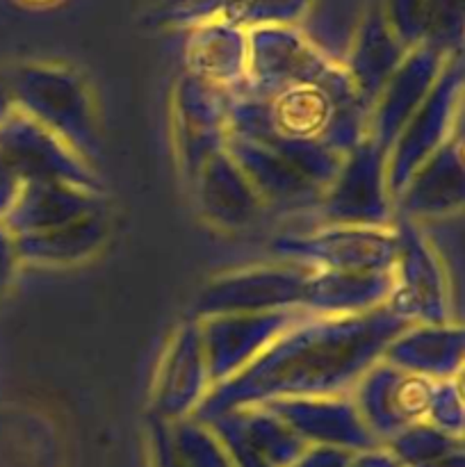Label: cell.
Returning a JSON list of instances; mask_svg holds the SVG:
<instances>
[{"label": "cell", "instance_id": "cell-1", "mask_svg": "<svg viewBox=\"0 0 465 467\" xmlns=\"http://www.w3.org/2000/svg\"><path fill=\"white\" fill-rule=\"evenodd\" d=\"M408 324L388 306L349 317H305L237 377L212 388L194 418L294 397L349 395Z\"/></svg>", "mask_w": 465, "mask_h": 467}, {"label": "cell", "instance_id": "cell-2", "mask_svg": "<svg viewBox=\"0 0 465 467\" xmlns=\"http://www.w3.org/2000/svg\"><path fill=\"white\" fill-rule=\"evenodd\" d=\"M367 123L369 109L360 103L345 67L328 80L272 96L244 89L228 94V132L313 141L342 158L367 135Z\"/></svg>", "mask_w": 465, "mask_h": 467}, {"label": "cell", "instance_id": "cell-3", "mask_svg": "<svg viewBox=\"0 0 465 467\" xmlns=\"http://www.w3.org/2000/svg\"><path fill=\"white\" fill-rule=\"evenodd\" d=\"M16 112L26 114L76 150L85 162L98 158L100 128L85 80L59 64L30 62L5 73Z\"/></svg>", "mask_w": 465, "mask_h": 467}, {"label": "cell", "instance_id": "cell-4", "mask_svg": "<svg viewBox=\"0 0 465 467\" xmlns=\"http://www.w3.org/2000/svg\"><path fill=\"white\" fill-rule=\"evenodd\" d=\"M463 50L450 55L436 85L424 103L397 135L388 153V190L392 203L415 171L460 130V99H463Z\"/></svg>", "mask_w": 465, "mask_h": 467}, {"label": "cell", "instance_id": "cell-5", "mask_svg": "<svg viewBox=\"0 0 465 467\" xmlns=\"http://www.w3.org/2000/svg\"><path fill=\"white\" fill-rule=\"evenodd\" d=\"M392 228L397 235V254L386 306L406 324L451 322L450 283L429 237L419 223L408 219H395Z\"/></svg>", "mask_w": 465, "mask_h": 467}, {"label": "cell", "instance_id": "cell-6", "mask_svg": "<svg viewBox=\"0 0 465 467\" xmlns=\"http://www.w3.org/2000/svg\"><path fill=\"white\" fill-rule=\"evenodd\" d=\"M272 249L285 263L313 272H390L397 235L392 226L324 223L317 231L281 235Z\"/></svg>", "mask_w": 465, "mask_h": 467}, {"label": "cell", "instance_id": "cell-7", "mask_svg": "<svg viewBox=\"0 0 465 467\" xmlns=\"http://www.w3.org/2000/svg\"><path fill=\"white\" fill-rule=\"evenodd\" d=\"M324 223L392 226L395 203L388 190V153L365 135L342 158L319 201Z\"/></svg>", "mask_w": 465, "mask_h": 467}, {"label": "cell", "instance_id": "cell-8", "mask_svg": "<svg viewBox=\"0 0 465 467\" xmlns=\"http://www.w3.org/2000/svg\"><path fill=\"white\" fill-rule=\"evenodd\" d=\"M340 68L342 62L324 53L301 27H255L249 30V71L240 89L272 96L324 82Z\"/></svg>", "mask_w": 465, "mask_h": 467}, {"label": "cell", "instance_id": "cell-9", "mask_svg": "<svg viewBox=\"0 0 465 467\" xmlns=\"http://www.w3.org/2000/svg\"><path fill=\"white\" fill-rule=\"evenodd\" d=\"M305 317H310L305 310H264L196 319L212 388L237 377Z\"/></svg>", "mask_w": 465, "mask_h": 467}, {"label": "cell", "instance_id": "cell-10", "mask_svg": "<svg viewBox=\"0 0 465 467\" xmlns=\"http://www.w3.org/2000/svg\"><path fill=\"white\" fill-rule=\"evenodd\" d=\"M308 274L310 269L285 260L223 274L203 287L196 299L194 319L228 313L304 310L301 306Z\"/></svg>", "mask_w": 465, "mask_h": 467}, {"label": "cell", "instance_id": "cell-11", "mask_svg": "<svg viewBox=\"0 0 465 467\" xmlns=\"http://www.w3.org/2000/svg\"><path fill=\"white\" fill-rule=\"evenodd\" d=\"M433 386L436 381L413 377L381 358L358 379L349 395L365 427L386 447L401 431L427 422Z\"/></svg>", "mask_w": 465, "mask_h": 467}, {"label": "cell", "instance_id": "cell-12", "mask_svg": "<svg viewBox=\"0 0 465 467\" xmlns=\"http://www.w3.org/2000/svg\"><path fill=\"white\" fill-rule=\"evenodd\" d=\"M0 155L16 171L21 182H67L85 190L103 192L89 162L68 149L44 126L14 112L0 126Z\"/></svg>", "mask_w": 465, "mask_h": 467}, {"label": "cell", "instance_id": "cell-13", "mask_svg": "<svg viewBox=\"0 0 465 467\" xmlns=\"http://www.w3.org/2000/svg\"><path fill=\"white\" fill-rule=\"evenodd\" d=\"M212 390L205 365L199 322L178 327L158 363V374L150 392V409L158 422H181L194 418L199 406Z\"/></svg>", "mask_w": 465, "mask_h": 467}, {"label": "cell", "instance_id": "cell-14", "mask_svg": "<svg viewBox=\"0 0 465 467\" xmlns=\"http://www.w3.org/2000/svg\"><path fill=\"white\" fill-rule=\"evenodd\" d=\"M308 447H333L351 454L378 450L351 395L294 397L263 404Z\"/></svg>", "mask_w": 465, "mask_h": 467}, {"label": "cell", "instance_id": "cell-15", "mask_svg": "<svg viewBox=\"0 0 465 467\" xmlns=\"http://www.w3.org/2000/svg\"><path fill=\"white\" fill-rule=\"evenodd\" d=\"M173 132L181 164L190 178L222 153L228 137V94L191 76H182L173 91Z\"/></svg>", "mask_w": 465, "mask_h": 467}, {"label": "cell", "instance_id": "cell-16", "mask_svg": "<svg viewBox=\"0 0 465 467\" xmlns=\"http://www.w3.org/2000/svg\"><path fill=\"white\" fill-rule=\"evenodd\" d=\"M454 55V53H451ZM450 53L431 44H419L406 53L397 71L383 87L369 109L367 137H372L386 153H390L397 135L404 130L415 109L424 103L436 85Z\"/></svg>", "mask_w": 465, "mask_h": 467}, {"label": "cell", "instance_id": "cell-17", "mask_svg": "<svg viewBox=\"0 0 465 467\" xmlns=\"http://www.w3.org/2000/svg\"><path fill=\"white\" fill-rule=\"evenodd\" d=\"M465 162L463 135L454 132L418 171L395 199V219L419 223L422 219L450 217L463 208Z\"/></svg>", "mask_w": 465, "mask_h": 467}, {"label": "cell", "instance_id": "cell-18", "mask_svg": "<svg viewBox=\"0 0 465 467\" xmlns=\"http://www.w3.org/2000/svg\"><path fill=\"white\" fill-rule=\"evenodd\" d=\"M105 210L103 192L67 182H26L3 223L12 240H16L71 226Z\"/></svg>", "mask_w": 465, "mask_h": 467}, {"label": "cell", "instance_id": "cell-19", "mask_svg": "<svg viewBox=\"0 0 465 467\" xmlns=\"http://www.w3.org/2000/svg\"><path fill=\"white\" fill-rule=\"evenodd\" d=\"M223 150L242 169L263 205L281 210H301L319 205V201H322V187L315 185L294 164L287 162L274 150L264 149L258 141L228 132Z\"/></svg>", "mask_w": 465, "mask_h": 467}, {"label": "cell", "instance_id": "cell-20", "mask_svg": "<svg viewBox=\"0 0 465 467\" xmlns=\"http://www.w3.org/2000/svg\"><path fill=\"white\" fill-rule=\"evenodd\" d=\"M187 76L232 94L249 71V30L232 21H214L185 32Z\"/></svg>", "mask_w": 465, "mask_h": 467}, {"label": "cell", "instance_id": "cell-21", "mask_svg": "<svg viewBox=\"0 0 465 467\" xmlns=\"http://www.w3.org/2000/svg\"><path fill=\"white\" fill-rule=\"evenodd\" d=\"M463 351L460 324H408L386 347L383 360L427 381H450L463 374Z\"/></svg>", "mask_w": 465, "mask_h": 467}, {"label": "cell", "instance_id": "cell-22", "mask_svg": "<svg viewBox=\"0 0 465 467\" xmlns=\"http://www.w3.org/2000/svg\"><path fill=\"white\" fill-rule=\"evenodd\" d=\"M406 53L408 50L401 46L395 32L388 27L378 0L369 5L367 12L360 18L358 27H356L346 59L342 62L365 108L372 109L374 100L378 99V94L388 85L392 73L397 71Z\"/></svg>", "mask_w": 465, "mask_h": 467}, {"label": "cell", "instance_id": "cell-23", "mask_svg": "<svg viewBox=\"0 0 465 467\" xmlns=\"http://www.w3.org/2000/svg\"><path fill=\"white\" fill-rule=\"evenodd\" d=\"M191 181L201 213L219 228L237 231L249 226L264 208L251 182L226 150L210 158Z\"/></svg>", "mask_w": 465, "mask_h": 467}, {"label": "cell", "instance_id": "cell-24", "mask_svg": "<svg viewBox=\"0 0 465 467\" xmlns=\"http://www.w3.org/2000/svg\"><path fill=\"white\" fill-rule=\"evenodd\" d=\"M390 272H313L304 290V306L313 317H349L388 304Z\"/></svg>", "mask_w": 465, "mask_h": 467}, {"label": "cell", "instance_id": "cell-25", "mask_svg": "<svg viewBox=\"0 0 465 467\" xmlns=\"http://www.w3.org/2000/svg\"><path fill=\"white\" fill-rule=\"evenodd\" d=\"M105 237H108V210L57 231L16 237L14 251L18 263L62 267L91 258L103 246Z\"/></svg>", "mask_w": 465, "mask_h": 467}, {"label": "cell", "instance_id": "cell-26", "mask_svg": "<svg viewBox=\"0 0 465 467\" xmlns=\"http://www.w3.org/2000/svg\"><path fill=\"white\" fill-rule=\"evenodd\" d=\"M401 467H463V438L419 422L386 445Z\"/></svg>", "mask_w": 465, "mask_h": 467}, {"label": "cell", "instance_id": "cell-27", "mask_svg": "<svg viewBox=\"0 0 465 467\" xmlns=\"http://www.w3.org/2000/svg\"><path fill=\"white\" fill-rule=\"evenodd\" d=\"M244 0H155L149 23L169 30H191L214 21L235 23Z\"/></svg>", "mask_w": 465, "mask_h": 467}, {"label": "cell", "instance_id": "cell-28", "mask_svg": "<svg viewBox=\"0 0 465 467\" xmlns=\"http://www.w3.org/2000/svg\"><path fill=\"white\" fill-rule=\"evenodd\" d=\"M317 0H244L235 23L244 30L255 27H299Z\"/></svg>", "mask_w": 465, "mask_h": 467}, {"label": "cell", "instance_id": "cell-29", "mask_svg": "<svg viewBox=\"0 0 465 467\" xmlns=\"http://www.w3.org/2000/svg\"><path fill=\"white\" fill-rule=\"evenodd\" d=\"M388 27L395 32L406 50L427 44L429 9L427 0H378Z\"/></svg>", "mask_w": 465, "mask_h": 467}, {"label": "cell", "instance_id": "cell-30", "mask_svg": "<svg viewBox=\"0 0 465 467\" xmlns=\"http://www.w3.org/2000/svg\"><path fill=\"white\" fill-rule=\"evenodd\" d=\"M429 35L427 44L445 53H460L463 46V0H427Z\"/></svg>", "mask_w": 465, "mask_h": 467}, {"label": "cell", "instance_id": "cell-31", "mask_svg": "<svg viewBox=\"0 0 465 467\" xmlns=\"http://www.w3.org/2000/svg\"><path fill=\"white\" fill-rule=\"evenodd\" d=\"M427 422L450 436L463 438V381L460 377L450 379V381H436Z\"/></svg>", "mask_w": 465, "mask_h": 467}, {"label": "cell", "instance_id": "cell-32", "mask_svg": "<svg viewBox=\"0 0 465 467\" xmlns=\"http://www.w3.org/2000/svg\"><path fill=\"white\" fill-rule=\"evenodd\" d=\"M356 454L333 447H308L290 467H351Z\"/></svg>", "mask_w": 465, "mask_h": 467}, {"label": "cell", "instance_id": "cell-33", "mask_svg": "<svg viewBox=\"0 0 465 467\" xmlns=\"http://www.w3.org/2000/svg\"><path fill=\"white\" fill-rule=\"evenodd\" d=\"M16 251H14V240L9 231L5 228L3 219H0V299L7 292L9 283H12L14 272H16Z\"/></svg>", "mask_w": 465, "mask_h": 467}, {"label": "cell", "instance_id": "cell-34", "mask_svg": "<svg viewBox=\"0 0 465 467\" xmlns=\"http://www.w3.org/2000/svg\"><path fill=\"white\" fill-rule=\"evenodd\" d=\"M23 190L21 178L16 176L12 167H9L7 160L0 155V219L12 210V205L16 203L18 194Z\"/></svg>", "mask_w": 465, "mask_h": 467}, {"label": "cell", "instance_id": "cell-35", "mask_svg": "<svg viewBox=\"0 0 465 467\" xmlns=\"http://www.w3.org/2000/svg\"><path fill=\"white\" fill-rule=\"evenodd\" d=\"M14 112H16V108H14V99L12 91H9L7 78H5V73H0V126H3Z\"/></svg>", "mask_w": 465, "mask_h": 467}, {"label": "cell", "instance_id": "cell-36", "mask_svg": "<svg viewBox=\"0 0 465 467\" xmlns=\"http://www.w3.org/2000/svg\"><path fill=\"white\" fill-rule=\"evenodd\" d=\"M21 3H26V5H36V7H46V5L57 3V0H21Z\"/></svg>", "mask_w": 465, "mask_h": 467}]
</instances>
